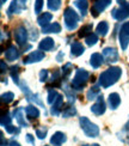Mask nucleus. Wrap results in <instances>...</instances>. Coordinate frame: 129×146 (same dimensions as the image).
<instances>
[{"label":"nucleus","instance_id":"1","mask_svg":"<svg viewBox=\"0 0 129 146\" xmlns=\"http://www.w3.org/2000/svg\"><path fill=\"white\" fill-rule=\"evenodd\" d=\"M122 71L120 67H109L107 71L101 73L99 76V85L103 88H109L114 85L120 79Z\"/></svg>","mask_w":129,"mask_h":146},{"label":"nucleus","instance_id":"2","mask_svg":"<svg viewBox=\"0 0 129 146\" xmlns=\"http://www.w3.org/2000/svg\"><path fill=\"white\" fill-rule=\"evenodd\" d=\"M90 79V73L84 68H78L72 80V88L74 90H81Z\"/></svg>","mask_w":129,"mask_h":146},{"label":"nucleus","instance_id":"3","mask_svg":"<svg viewBox=\"0 0 129 146\" xmlns=\"http://www.w3.org/2000/svg\"><path fill=\"white\" fill-rule=\"evenodd\" d=\"M79 123H80V127L84 131V133L86 134V137L96 138L98 134H99V128H98V126L92 123L87 117H85V116L80 117L79 119Z\"/></svg>","mask_w":129,"mask_h":146},{"label":"nucleus","instance_id":"4","mask_svg":"<svg viewBox=\"0 0 129 146\" xmlns=\"http://www.w3.org/2000/svg\"><path fill=\"white\" fill-rule=\"evenodd\" d=\"M64 17H65V24L68 30H74L78 25L79 22V16L77 15V12L73 10L72 7H66L64 12Z\"/></svg>","mask_w":129,"mask_h":146},{"label":"nucleus","instance_id":"5","mask_svg":"<svg viewBox=\"0 0 129 146\" xmlns=\"http://www.w3.org/2000/svg\"><path fill=\"white\" fill-rule=\"evenodd\" d=\"M129 43V22H126L120 30V44L122 50H126Z\"/></svg>","mask_w":129,"mask_h":146},{"label":"nucleus","instance_id":"6","mask_svg":"<svg viewBox=\"0 0 129 146\" xmlns=\"http://www.w3.org/2000/svg\"><path fill=\"white\" fill-rule=\"evenodd\" d=\"M112 17L117 21H123L129 17V4L123 3L118 9L112 10Z\"/></svg>","mask_w":129,"mask_h":146},{"label":"nucleus","instance_id":"7","mask_svg":"<svg viewBox=\"0 0 129 146\" xmlns=\"http://www.w3.org/2000/svg\"><path fill=\"white\" fill-rule=\"evenodd\" d=\"M111 4V0H96V3L93 4L91 9V13L93 17H98L101 12H103L108 6Z\"/></svg>","mask_w":129,"mask_h":146},{"label":"nucleus","instance_id":"8","mask_svg":"<svg viewBox=\"0 0 129 146\" xmlns=\"http://www.w3.org/2000/svg\"><path fill=\"white\" fill-rule=\"evenodd\" d=\"M15 40L18 46H24L28 42V31L24 27H18L15 30Z\"/></svg>","mask_w":129,"mask_h":146},{"label":"nucleus","instance_id":"9","mask_svg":"<svg viewBox=\"0 0 129 146\" xmlns=\"http://www.w3.org/2000/svg\"><path fill=\"white\" fill-rule=\"evenodd\" d=\"M105 109H107V106H105V102L103 100V96H99L97 98V102L91 107V111L95 115H97V116H99V115H103L105 113Z\"/></svg>","mask_w":129,"mask_h":146},{"label":"nucleus","instance_id":"10","mask_svg":"<svg viewBox=\"0 0 129 146\" xmlns=\"http://www.w3.org/2000/svg\"><path fill=\"white\" fill-rule=\"evenodd\" d=\"M44 59V53L42 50H35L32 53H30L26 58H24L23 62L24 64H34V62H38L41 60Z\"/></svg>","mask_w":129,"mask_h":146},{"label":"nucleus","instance_id":"11","mask_svg":"<svg viewBox=\"0 0 129 146\" xmlns=\"http://www.w3.org/2000/svg\"><path fill=\"white\" fill-rule=\"evenodd\" d=\"M103 56L108 62H116L118 60V53L115 48L108 47L103 50Z\"/></svg>","mask_w":129,"mask_h":146},{"label":"nucleus","instance_id":"12","mask_svg":"<svg viewBox=\"0 0 129 146\" xmlns=\"http://www.w3.org/2000/svg\"><path fill=\"white\" fill-rule=\"evenodd\" d=\"M19 55H21V53L16 46H10L5 53V58H6V60H9V61H15V60L19 58Z\"/></svg>","mask_w":129,"mask_h":146},{"label":"nucleus","instance_id":"13","mask_svg":"<svg viewBox=\"0 0 129 146\" xmlns=\"http://www.w3.org/2000/svg\"><path fill=\"white\" fill-rule=\"evenodd\" d=\"M55 43H54V40L52 37H46V38H43L41 42H40V50H44V52H49V50H52L53 48H54Z\"/></svg>","mask_w":129,"mask_h":146},{"label":"nucleus","instance_id":"14","mask_svg":"<svg viewBox=\"0 0 129 146\" xmlns=\"http://www.w3.org/2000/svg\"><path fill=\"white\" fill-rule=\"evenodd\" d=\"M67 140V138H66V134L62 132H56V133H54L53 137L50 138V143L55 146H60L61 144H64L65 141Z\"/></svg>","mask_w":129,"mask_h":146},{"label":"nucleus","instance_id":"15","mask_svg":"<svg viewBox=\"0 0 129 146\" xmlns=\"http://www.w3.org/2000/svg\"><path fill=\"white\" fill-rule=\"evenodd\" d=\"M104 62V56L101 55L99 53H95V54H92L91 58H90V64L91 66L93 68H98V67H101L102 64Z\"/></svg>","mask_w":129,"mask_h":146},{"label":"nucleus","instance_id":"16","mask_svg":"<svg viewBox=\"0 0 129 146\" xmlns=\"http://www.w3.org/2000/svg\"><path fill=\"white\" fill-rule=\"evenodd\" d=\"M84 52H85V48L80 42H74V43H72V46H71L72 56H80Z\"/></svg>","mask_w":129,"mask_h":146},{"label":"nucleus","instance_id":"17","mask_svg":"<svg viewBox=\"0 0 129 146\" xmlns=\"http://www.w3.org/2000/svg\"><path fill=\"white\" fill-rule=\"evenodd\" d=\"M52 18H53V15H52V13H49V12H44V13L40 15L38 18H37L38 25H41L42 28H44V27L49 25V22L52 21Z\"/></svg>","mask_w":129,"mask_h":146},{"label":"nucleus","instance_id":"18","mask_svg":"<svg viewBox=\"0 0 129 146\" xmlns=\"http://www.w3.org/2000/svg\"><path fill=\"white\" fill-rule=\"evenodd\" d=\"M61 31V25L59 23H52L49 24V25L42 28V33L43 34H58Z\"/></svg>","mask_w":129,"mask_h":146},{"label":"nucleus","instance_id":"19","mask_svg":"<svg viewBox=\"0 0 129 146\" xmlns=\"http://www.w3.org/2000/svg\"><path fill=\"white\" fill-rule=\"evenodd\" d=\"M64 106V96L60 95L58 97V100L54 102V104H52V114L53 115H59L60 114V109Z\"/></svg>","mask_w":129,"mask_h":146},{"label":"nucleus","instance_id":"20","mask_svg":"<svg viewBox=\"0 0 129 146\" xmlns=\"http://www.w3.org/2000/svg\"><path fill=\"white\" fill-rule=\"evenodd\" d=\"M74 5L79 9V11H80L81 17H85L86 13H87V9H89V3H87V0H75Z\"/></svg>","mask_w":129,"mask_h":146},{"label":"nucleus","instance_id":"21","mask_svg":"<svg viewBox=\"0 0 129 146\" xmlns=\"http://www.w3.org/2000/svg\"><path fill=\"white\" fill-rule=\"evenodd\" d=\"M15 116H16L18 125L21 127H28V122L25 121V117L23 115V108H18L17 110H15Z\"/></svg>","mask_w":129,"mask_h":146},{"label":"nucleus","instance_id":"22","mask_svg":"<svg viewBox=\"0 0 129 146\" xmlns=\"http://www.w3.org/2000/svg\"><path fill=\"white\" fill-rule=\"evenodd\" d=\"M120 103H121V98H120V96L118 94H110L109 95V106L111 109H116V108H118L120 106Z\"/></svg>","mask_w":129,"mask_h":146},{"label":"nucleus","instance_id":"23","mask_svg":"<svg viewBox=\"0 0 129 146\" xmlns=\"http://www.w3.org/2000/svg\"><path fill=\"white\" fill-rule=\"evenodd\" d=\"M92 24H85V25H83L80 29H79V31H78V36L79 37H87L89 35L92 34Z\"/></svg>","mask_w":129,"mask_h":146},{"label":"nucleus","instance_id":"24","mask_svg":"<svg viewBox=\"0 0 129 146\" xmlns=\"http://www.w3.org/2000/svg\"><path fill=\"white\" fill-rule=\"evenodd\" d=\"M99 96H101V91H99V89H98V86H92L87 91V94H86V97H87L89 101L97 100Z\"/></svg>","mask_w":129,"mask_h":146},{"label":"nucleus","instance_id":"25","mask_svg":"<svg viewBox=\"0 0 129 146\" xmlns=\"http://www.w3.org/2000/svg\"><path fill=\"white\" fill-rule=\"evenodd\" d=\"M25 113L30 119H37L40 116V110L35 106H28L25 108Z\"/></svg>","mask_w":129,"mask_h":146},{"label":"nucleus","instance_id":"26","mask_svg":"<svg viewBox=\"0 0 129 146\" xmlns=\"http://www.w3.org/2000/svg\"><path fill=\"white\" fill-rule=\"evenodd\" d=\"M108 31H109V24H108L107 22L103 21V22H101V23L97 25V33H98V35H101L102 37L107 36Z\"/></svg>","mask_w":129,"mask_h":146},{"label":"nucleus","instance_id":"27","mask_svg":"<svg viewBox=\"0 0 129 146\" xmlns=\"http://www.w3.org/2000/svg\"><path fill=\"white\" fill-rule=\"evenodd\" d=\"M19 66H12L11 70H10V73H11V77L13 78V82L16 84L19 85Z\"/></svg>","mask_w":129,"mask_h":146},{"label":"nucleus","instance_id":"28","mask_svg":"<svg viewBox=\"0 0 129 146\" xmlns=\"http://www.w3.org/2000/svg\"><path fill=\"white\" fill-rule=\"evenodd\" d=\"M18 4H19V3H18V0H13V1L11 3L10 7H9V10H7V16H9V17H11L13 13H18V12L22 10V9L18 7Z\"/></svg>","mask_w":129,"mask_h":146},{"label":"nucleus","instance_id":"29","mask_svg":"<svg viewBox=\"0 0 129 146\" xmlns=\"http://www.w3.org/2000/svg\"><path fill=\"white\" fill-rule=\"evenodd\" d=\"M48 9L52 11H58L61 7V0H47Z\"/></svg>","mask_w":129,"mask_h":146},{"label":"nucleus","instance_id":"30","mask_svg":"<svg viewBox=\"0 0 129 146\" xmlns=\"http://www.w3.org/2000/svg\"><path fill=\"white\" fill-rule=\"evenodd\" d=\"M60 96V94L56 90H49L48 91V103L49 104H54V102L58 100V97Z\"/></svg>","mask_w":129,"mask_h":146},{"label":"nucleus","instance_id":"31","mask_svg":"<svg viewBox=\"0 0 129 146\" xmlns=\"http://www.w3.org/2000/svg\"><path fill=\"white\" fill-rule=\"evenodd\" d=\"M15 98V95L13 92H6V94H3L1 95V103L3 104H9V103H11L12 101H13Z\"/></svg>","mask_w":129,"mask_h":146},{"label":"nucleus","instance_id":"32","mask_svg":"<svg viewBox=\"0 0 129 146\" xmlns=\"http://www.w3.org/2000/svg\"><path fill=\"white\" fill-rule=\"evenodd\" d=\"M73 90H74V89H71L68 85H65V86H64V91H65L66 96L68 97V100H69L71 103L74 102V100H75V96H74V92H73Z\"/></svg>","mask_w":129,"mask_h":146},{"label":"nucleus","instance_id":"33","mask_svg":"<svg viewBox=\"0 0 129 146\" xmlns=\"http://www.w3.org/2000/svg\"><path fill=\"white\" fill-rule=\"evenodd\" d=\"M77 114V110L74 107H69V108H65V110L62 111V116L64 117H71L73 115Z\"/></svg>","mask_w":129,"mask_h":146},{"label":"nucleus","instance_id":"34","mask_svg":"<svg viewBox=\"0 0 129 146\" xmlns=\"http://www.w3.org/2000/svg\"><path fill=\"white\" fill-rule=\"evenodd\" d=\"M11 121H12V117L9 113H6L4 115H1V126L4 127H7L11 125Z\"/></svg>","mask_w":129,"mask_h":146},{"label":"nucleus","instance_id":"35","mask_svg":"<svg viewBox=\"0 0 129 146\" xmlns=\"http://www.w3.org/2000/svg\"><path fill=\"white\" fill-rule=\"evenodd\" d=\"M98 41V36L96 34H91L86 37V44L87 46H95Z\"/></svg>","mask_w":129,"mask_h":146},{"label":"nucleus","instance_id":"36","mask_svg":"<svg viewBox=\"0 0 129 146\" xmlns=\"http://www.w3.org/2000/svg\"><path fill=\"white\" fill-rule=\"evenodd\" d=\"M72 70H73V66L72 64H66L64 67H62V74H64V78H67V77H69V74L72 73Z\"/></svg>","mask_w":129,"mask_h":146},{"label":"nucleus","instance_id":"37","mask_svg":"<svg viewBox=\"0 0 129 146\" xmlns=\"http://www.w3.org/2000/svg\"><path fill=\"white\" fill-rule=\"evenodd\" d=\"M60 80H61V79H60V71L56 70V71L53 73V77H52V80L50 82H52V84L55 86V85H59Z\"/></svg>","mask_w":129,"mask_h":146},{"label":"nucleus","instance_id":"38","mask_svg":"<svg viewBox=\"0 0 129 146\" xmlns=\"http://www.w3.org/2000/svg\"><path fill=\"white\" fill-rule=\"evenodd\" d=\"M28 100H29V101H34V102L37 103V104H40L41 107H43V103H42V101L40 100V95H37V94H31V95L28 97Z\"/></svg>","mask_w":129,"mask_h":146},{"label":"nucleus","instance_id":"39","mask_svg":"<svg viewBox=\"0 0 129 146\" xmlns=\"http://www.w3.org/2000/svg\"><path fill=\"white\" fill-rule=\"evenodd\" d=\"M47 132H48V129L47 128H37L36 129V135L38 137V139H44L46 138V135H47Z\"/></svg>","mask_w":129,"mask_h":146},{"label":"nucleus","instance_id":"40","mask_svg":"<svg viewBox=\"0 0 129 146\" xmlns=\"http://www.w3.org/2000/svg\"><path fill=\"white\" fill-rule=\"evenodd\" d=\"M43 7V0H36L35 1V13H40Z\"/></svg>","mask_w":129,"mask_h":146},{"label":"nucleus","instance_id":"41","mask_svg":"<svg viewBox=\"0 0 129 146\" xmlns=\"http://www.w3.org/2000/svg\"><path fill=\"white\" fill-rule=\"evenodd\" d=\"M6 128V132L7 133H10V134H15V133H19V128H16L15 126H12V125H10V126H7V127H5Z\"/></svg>","mask_w":129,"mask_h":146},{"label":"nucleus","instance_id":"42","mask_svg":"<svg viewBox=\"0 0 129 146\" xmlns=\"http://www.w3.org/2000/svg\"><path fill=\"white\" fill-rule=\"evenodd\" d=\"M47 79H48V70H42L40 72V80L42 83H44Z\"/></svg>","mask_w":129,"mask_h":146},{"label":"nucleus","instance_id":"43","mask_svg":"<svg viewBox=\"0 0 129 146\" xmlns=\"http://www.w3.org/2000/svg\"><path fill=\"white\" fill-rule=\"evenodd\" d=\"M26 140H28L30 144L35 145V139H34V137H32L31 134H26Z\"/></svg>","mask_w":129,"mask_h":146},{"label":"nucleus","instance_id":"44","mask_svg":"<svg viewBox=\"0 0 129 146\" xmlns=\"http://www.w3.org/2000/svg\"><path fill=\"white\" fill-rule=\"evenodd\" d=\"M0 65H1V73H4L5 71H7V65L5 64L4 60H1V62H0Z\"/></svg>","mask_w":129,"mask_h":146},{"label":"nucleus","instance_id":"45","mask_svg":"<svg viewBox=\"0 0 129 146\" xmlns=\"http://www.w3.org/2000/svg\"><path fill=\"white\" fill-rule=\"evenodd\" d=\"M62 58H64V53L60 52V53L58 54V56H56V60H58V61H62Z\"/></svg>","mask_w":129,"mask_h":146},{"label":"nucleus","instance_id":"46","mask_svg":"<svg viewBox=\"0 0 129 146\" xmlns=\"http://www.w3.org/2000/svg\"><path fill=\"white\" fill-rule=\"evenodd\" d=\"M1 146H10V145H7L5 143V139H4V134L1 133Z\"/></svg>","mask_w":129,"mask_h":146},{"label":"nucleus","instance_id":"47","mask_svg":"<svg viewBox=\"0 0 129 146\" xmlns=\"http://www.w3.org/2000/svg\"><path fill=\"white\" fill-rule=\"evenodd\" d=\"M10 146H21V145H19V143H17V141H15V140H12V141L10 143Z\"/></svg>","mask_w":129,"mask_h":146},{"label":"nucleus","instance_id":"48","mask_svg":"<svg viewBox=\"0 0 129 146\" xmlns=\"http://www.w3.org/2000/svg\"><path fill=\"white\" fill-rule=\"evenodd\" d=\"M25 3H26V0H19V4L22 5V7H23V9L25 7Z\"/></svg>","mask_w":129,"mask_h":146},{"label":"nucleus","instance_id":"49","mask_svg":"<svg viewBox=\"0 0 129 146\" xmlns=\"http://www.w3.org/2000/svg\"><path fill=\"white\" fill-rule=\"evenodd\" d=\"M126 129H127V131H129V121H128L127 125H126Z\"/></svg>","mask_w":129,"mask_h":146},{"label":"nucleus","instance_id":"50","mask_svg":"<svg viewBox=\"0 0 129 146\" xmlns=\"http://www.w3.org/2000/svg\"><path fill=\"white\" fill-rule=\"evenodd\" d=\"M117 3H118V4H121V5H122V4H123V3H124V0H117Z\"/></svg>","mask_w":129,"mask_h":146},{"label":"nucleus","instance_id":"51","mask_svg":"<svg viewBox=\"0 0 129 146\" xmlns=\"http://www.w3.org/2000/svg\"><path fill=\"white\" fill-rule=\"evenodd\" d=\"M6 3V0H1V3H0V4H1V5H4Z\"/></svg>","mask_w":129,"mask_h":146},{"label":"nucleus","instance_id":"52","mask_svg":"<svg viewBox=\"0 0 129 146\" xmlns=\"http://www.w3.org/2000/svg\"><path fill=\"white\" fill-rule=\"evenodd\" d=\"M91 146H99V145H98V144H93V145H91Z\"/></svg>","mask_w":129,"mask_h":146}]
</instances>
